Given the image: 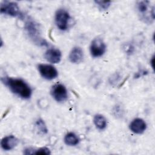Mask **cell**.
<instances>
[{"label":"cell","mask_w":155,"mask_h":155,"mask_svg":"<svg viewBox=\"0 0 155 155\" xmlns=\"http://www.w3.org/2000/svg\"><path fill=\"white\" fill-rule=\"evenodd\" d=\"M2 82L15 94L24 99H28L32 94V90L29 85L21 78H13L8 76L2 77Z\"/></svg>","instance_id":"6da1fadb"},{"label":"cell","mask_w":155,"mask_h":155,"mask_svg":"<svg viewBox=\"0 0 155 155\" xmlns=\"http://www.w3.org/2000/svg\"><path fill=\"white\" fill-rule=\"evenodd\" d=\"M25 31L30 39L38 45H47L45 39L41 37V29L39 24L30 18H28L25 22Z\"/></svg>","instance_id":"7a4b0ae2"},{"label":"cell","mask_w":155,"mask_h":155,"mask_svg":"<svg viewBox=\"0 0 155 155\" xmlns=\"http://www.w3.org/2000/svg\"><path fill=\"white\" fill-rule=\"evenodd\" d=\"M136 8L140 18L146 22L154 19V9L150 11V2L148 1H141L137 2Z\"/></svg>","instance_id":"3957f363"},{"label":"cell","mask_w":155,"mask_h":155,"mask_svg":"<svg viewBox=\"0 0 155 155\" xmlns=\"http://www.w3.org/2000/svg\"><path fill=\"white\" fill-rule=\"evenodd\" d=\"M0 11L2 14L7 15L10 16H22L20 12L18 4L15 2L5 1L1 2L0 6Z\"/></svg>","instance_id":"277c9868"},{"label":"cell","mask_w":155,"mask_h":155,"mask_svg":"<svg viewBox=\"0 0 155 155\" xmlns=\"http://www.w3.org/2000/svg\"><path fill=\"white\" fill-rule=\"evenodd\" d=\"M70 15L68 12L64 9H58L55 13V23L56 26L61 30H66L68 27L70 20Z\"/></svg>","instance_id":"5b68a950"},{"label":"cell","mask_w":155,"mask_h":155,"mask_svg":"<svg viewBox=\"0 0 155 155\" xmlns=\"http://www.w3.org/2000/svg\"><path fill=\"white\" fill-rule=\"evenodd\" d=\"M90 50L93 57L99 58L105 53L106 51V45L102 39L97 38L91 41Z\"/></svg>","instance_id":"8992f818"},{"label":"cell","mask_w":155,"mask_h":155,"mask_svg":"<svg viewBox=\"0 0 155 155\" xmlns=\"http://www.w3.org/2000/svg\"><path fill=\"white\" fill-rule=\"evenodd\" d=\"M51 94L54 100L58 102H64L68 97L67 88L61 84H56L52 87Z\"/></svg>","instance_id":"52a82bcc"},{"label":"cell","mask_w":155,"mask_h":155,"mask_svg":"<svg viewBox=\"0 0 155 155\" xmlns=\"http://www.w3.org/2000/svg\"><path fill=\"white\" fill-rule=\"evenodd\" d=\"M38 69L41 76L47 80L54 79L58 76V72L55 67L49 64H39Z\"/></svg>","instance_id":"ba28073f"},{"label":"cell","mask_w":155,"mask_h":155,"mask_svg":"<svg viewBox=\"0 0 155 155\" xmlns=\"http://www.w3.org/2000/svg\"><path fill=\"white\" fill-rule=\"evenodd\" d=\"M129 127L132 132L140 134L145 131L147 128V124L142 119L136 118L131 121Z\"/></svg>","instance_id":"9c48e42d"},{"label":"cell","mask_w":155,"mask_h":155,"mask_svg":"<svg viewBox=\"0 0 155 155\" xmlns=\"http://www.w3.org/2000/svg\"><path fill=\"white\" fill-rule=\"evenodd\" d=\"M61 52L56 48H50L44 53L45 59L52 64L59 63L61 60Z\"/></svg>","instance_id":"30bf717a"},{"label":"cell","mask_w":155,"mask_h":155,"mask_svg":"<svg viewBox=\"0 0 155 155\" xmlns=\"http://www.w3.org/2000/svg\"><path fill=\"white\" fill-rule=\"evenodd\" d=\"M18 143V139L14 136L10 135L4 137L1 141V145L3 150L8 151L13 149Z\"/></svg>","instance_id":"8fae6325"},{"label":"cell","mask_w":155,"mask_h":155,"mask_svg":"<svg viewBox=\"0 0 155 155\" xmlns=\"http://www.w3.org/2000/svg\"><path fill=\"white\" fill-rule=\"evenodd\" d=\"M69 60L74 64H79L82 61L84 58V52L82 48L79 47H73L70 52Z\"/></svg>","instance_id":"7c38bea8"},{"label":"cell","mask_w":155,"mask_h":155,"mask_svg":"<svg viewBox=\"0 0 155 155\" xmlns=\"http://www.w3.org/2000/svg\"><path fill=\"white\" fill-rule=\"evenodd\" d=\"M93 122L96 127L100 130H104L107 125V121L106 118L102 114H96L94 116Z\"/></svg>","instance_id":"4fadbf2b"},{"label":"cell","mask_w":155,"mask_h":155,"mask_svg":"<svg viewBox=\"0 0 155 155\" xmlns=\"http://www.w3.org/2000/svg\"><path fill=\"white\" fill-rule=\"evenodd\" d=\"M64 142L67 145L75 146L79 143V139L74 133L70 132L65 136Z\"/></svg>","instance_id":"5bb4252c"},{"label":"cell","mask_w":155,"mask_h":155,"mask_svg":"<svg viewBox=\"0 0 155 155\" xmlns=\"http://www.w3.org/2000/svg\"><path fill=\"white\" fill-rule=\"evenodd\" d=\"M36 126L38 130L42 134L47 133V132H48L47 127L44 121L42 119H38L37 121L36 122Z\"/></svg>","instance_id":"9a60e30c"},{"label":"cell","mask_w":155,"mask_h":155,"mask_svg":"<svg viewBox=\"0 0 155 155\" xmlns=\"http://www.w3.org/2000/svg\"><path fill=\"white\" fill-rule=\"evenodd\" d=\"M94 2L99 7V8L102 10H107L110 5L111 1H95Z\"/></svg>","instance_id":"2e32d148"},{"label":"cell","mask_w":155,"mask_h":155,"mask_svg":"<svg viewBox=\"0 0 155 155\" xmlns=\"http://www.w3.org/2000/svg\"><path fill=\"white\" fill-rule=\"evenodd\" d=\"M35 154H50V151L46 147H42L38 150H33V153Z\"/></svg>","instance_id":"e0dca14e"}]
</instances>
